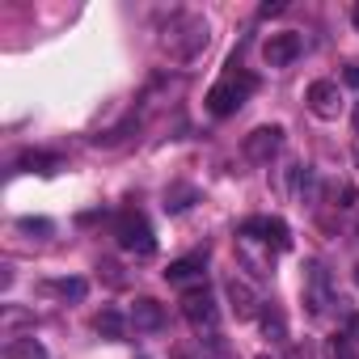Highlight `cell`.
<instances>
[{"label": "cell", "instance_id": "6da1fadb", "mask_svg": "<svg viewBox=\"0 0 359 359\" xmlns=\"http://www.w3.org/2000/svg\"><path fill=\"white\" fill-rule=\"evenodd\" d=\"M258 89V76L254 72H245V68H229L212 89H208V114L212 118H233L245 102H250V93Z\"/></svg>", "mask_w": 359, "mask_h": 359}, {"label": "cell", "instance_id": "7a4b0ae2", "mask_svg": "<svg viewBox=\"0 0 359 359\" xmlns=\"http://www.w3.org/2000/svg\"><path fill=\"white\" fill-rule=\"evenodd\" d=\"M203 47H208V22H203V18H195V13H173V18H169L165 39H161V51H169V60L187 64V60H195Z\"/></svg>", "mask_w": 359, "mask_h": 359}, {"label": "cell", "instance_id": "3957f363", "mask_svg": "<svg viewBox=\"0 0 359 359\" xmlns=\"http://www.w3.org/2000/svg\"><path fill=\"white\" fill-rule=\"evenodd\" d=\"M114 237H118V250L135 254V258H152L156 254V241H152V229L140 212H123L118 224H114Z\"/></svg>", "mask_w": 359, "mask_h": 359}, {"label": "cell", "instance_id": "277c9868", "mask_svg": "<svg viewBox=\"0 0 359 359\" xmlns=\"http://www.w3.org/2000/svg\"><path fill=\"white\" fill-rule=\"evenodd\" d=\"M304 304H309L317 317H325L330 304H334V283H330V271H325L321 262H309V266H304Z\"/></svg>", "mask_w": 359, "mask_h": 359}, {"label": "cell", "instance_id": "5b68a950", "mask_svg": "<svg viewBox=\"0 0 359 359\" xmlns=\"http://www.w3.org/2000/svg\"><path fill=\"white\" fill-rule=\"evenodd\" d=\"M245 156L254 161V165H271L275 156H279V148H283V127H275V123H266V127H254L250 135H245Z\"/></svg>", "mask_w": 359, "mask_h": 359}, {"label": "cell", "instance_id": "8992f818", "mask_svg": "<svg viewBox=\"0 0 359 359\" xmlns=\"http://www.w3.org/2000/svg\"><path fill=\"white\" fill-rule=\"evenodd\" d=\"M182 317H187L195 330H216L220 309H216V300H212L208 287H191V292L182 296Z\"/></svg>", "mask_w": 359, "mask_h": 359}, {"label": "cell", "instance_id": "52a82bcc", "mask_svg": "<svg viewBox=\"0 0 359 359\" xmlns=\"http://www.w3.org/2000/svg\"><path fill=\"white\" fill-rule=\"evenodd\" d=\"M300 51H304V43H300L296 30H279V34H271V39L262 43V60H266L271 68H287V64H296Z\"/></svg>", "mask_w": 359, "mask_h": 359}, {"label": "cell", "instance_id": "ba28073f", "mask_svg": "<svg viewBox=\"0 0 359 359\" xmlns=\"http://www.w3.org/2000/svg\"><path fill=\"white\" fill-rule=\"evenodd\" d=\"M250 237H258L266 250H275V254H283V250H292V233H287V224L279 220V216H258V220H245L241 224Z\"/></svg>", "mask_w": 359, "mask_h": 359}, {"label": "cell", "instance_id": "9c48e42d", "mask_svg": "<svg viewBox=\"0 0 359 359\" xmlns=\"http://www.w3.org/2000/svg\"><path fill=\"white\" fill-rule=\"evenodd\" d=\"M304 106H309L317 118H338V110H342V93H338L334 81H313V85L304 89Z\"/></svg>", "mask_w": 359, "mask_h": 359}, {"label": "cell", "instance_id": "30bf717a", "mask_svg": "<svg viewBox=\"0 0 359 359\" xmlns=\"http://www.w3.org/2000/svg\"><path fill=\"white\" fill-rule=\"evenodd\" d=\"M224 292H229V300H233V313L245 321V317H258L262 313V296L241 279V275H229V283H224Z\"/></svg>", "mask_w": 359, "mask_h": 359}, {"label": "cell", "instance_id": "8fae6325", "mask_svg": "<svg viewBox=\"0 0 359 359\" xmlns=\"http://www.w3.org/2000/svg\"><path fill=\"white\" fill-rule=\"evenodd\" d=\"M203 275H208V258H203V254L177 258V262H169V271H165V279H169L173 287H191V283H203Z\"/></svg>", "mask_w": 359, "mask_h": 359}, {"label": "cell", "instance_id": "7c38bea8", "mask_svg": "<svg viewBox=\"0 0 359 359\" xmlns=\"http://www.w3.org/2000/svg\"><path fill=\"white\" fill-rule=\"evenodd\" d=\"M131 325H135L140 334H156V330L165 325V309H161L152 296H140V300L131 304Z\"/></svg>", "mask_w": 359, "mask_h": 359}, {"label": "cell", "instance_id": "4fadbf2b", "mask_svg": "<svg viewBox=\"0 0 359 359\" xmlns=\"http://www.w3.org/2000/svg\"><path fill=\"white\" fill-rule=\"evenodd\" d=\"M127 321H131V317H123L118 309H102V313L93 317V330H97L102 338H123V334H127Z\"/></svg>", "mask_w": 359, "mask_h": 359}, {"label": "cell", "instance_id": "5bb4252c", "mask_svg": "<svg viewBox=\"0 0 359 359\" xmlns=\"http://www.w3.org/2000/svg\"><path fill=\"white\" fill-rule=\"evenodd\" d=\"M5 359H51L47 346L39 338H9L5 342Z\"/></svg>", "mask_w": 359, "mask_h": 359}, {"label": "cell", "instance_id": "9a60e30c", "mask_svg": "<svg viewBox=\"0 0 359 359\" xmlns=\"http://www.w3.org/2000/svg\"><path fill=\"white\" fill-rule=\"evenodd\" d=\"M258 317H262V330H266L271 338H279V342L287 338V321H283V313H279V309H262Z\"/></svg>", "mask_w": 359, "mask_h": 359}, {"label": "cell", "instance_id": "2e32d148", "mask_svg": "<svg viewBox=\"0 0 359 359\" xmlns=\"http://www.w3.org/2000/svg\"><path fill=\"white\" fill-rule=\"evenodd\" d=\"M22 165H26L30 173H34V169H39V173H55V169H60V156H51V152H30V156H22Z\"/></svg>", "mask_w": 359, "mask_h": 359}, {"label": "cell", "instance_id": "e0dca14e", "mask_svg": "<svg viewBox=\"0 0 359 359\" xmlns=\"http://www.w3.org/2000/svg\"><path fill=\"white\" fill-rule=\"evenodd\" d=\"M330 359H359V355H355V342H351L346 334L330 338Z\"/></svg>", "mask_w": 359, "mask_h": 359}, {"label": "cell", "instance_id": "ac0fdd59", "mask_svg": "<svg viewBox=\"0 0 359 359\" xmlns=\"http://www.w3.org/2000/svg\"><path fill=\"white\" fill-rule=\"evenodd\" d=\"M51 292H60V296H72V300H81V296H85V279H55V283H51Z\"/></svg>", "mask_w": 359, "mask_h": 359}, {"label": "cell", "instance_id": "d6986e66", "mask_svg": "<svg viewBox=\"0 0 359 359\" xmlns=\"http://www.w3.org/2000/svg\"><path fill=\"white\" fill-rule=\"evenodd\" d=\"M18 229H22V233H39V237H47V233H51V220H34V216H22V220H18Z\"/></svg>", "mask_w": 359, "mask_h": 359}, {"label": "cell", "instance_id": "ffe728a7", "mask_svg": "<svg viewBox=\"0 0 359 359\" xmlns=\"http://www.w3.org/2000/svg\"><path fill=\"white\" fill-rule=\"evenodd\" d=\"M195 191H173V195H165V212H182V208H191L187 199H191Z\"/></svg>", "mask_w": 359, "mask_h": 359}, {"label": "cell", "instance_id": "44dd1931", "mask_svg": "<svg viewBox=\"0 0 359 359\" xmlns=\"http://www.w3.org/2000/svg\"><path fill=\"white\" fill-rule=\"evenodd\" d=\"M342 81H346L351 89H359V64H355V60H351V64L342 68Z\"/></svg>", "mask_w": 359, "mask_h": 359}, {"label": "cell", "instance_id": "7402d4cb", "mask_svg": "<svg viewBox=\"0 0 359 359\" xmlns=\"http://www.w3.org/2000/svg\"><path fill=\"white\" fill-rule=\"evenodd\" d=\"M346 338H351V342H359V313L346 321Z\"/></svg>", "mask_w": 359, "mask_h": 359}, {"label": "cell", "instance_id": "603a6c76", "mask_svg": "<svg viewBox=\"0 0 359 359\" xmlns=\"http://www.w3.org/2000/svg\"><path fill=\"white\" fill-rule=\"evenodd\" d=\"M351 22H355V30H359V5H355V9H351Z\"/></svg>", "mask_w": 359, "mask_h": 359}, {"label": "cell", "instance_id": "cb8c5ba5", "mask_svg": "<svg viewBox=\"0 0 359 359\" xmlns=\"http://www.w3.org/2000/svg\"><path fill=\"white\" fill-rule=\"evenodd\" d=\"M355 131H359V102H355Z\"/></svg>", "mask_w": 359, "mask_h": 359}, {"label": "cell", "instance_id": "d4e9b609", "mask_svg": "<svg viewBox=\"0 0 359 359\" xmlns=\"http://www.w3.org/2000/svg\"><path fill=\"white\" fill-rule=\"evenodd\" d=\"M355 283H359V266H355Z\"/></svg>", "mask_w": 359, "mask_h": 359}, {"label": "cell", "instance_id": "484cf974", "mask_svg": "<svg viewBox=\"0 0 359 359\" xmlns=\"http://www.w3.org/2000/svg\"><path fill=\"white\" fill-rule=\"evenodd\" d=\"M258 359H271V355H258Z\"/></svg>", "mask_w": 359, "mask_h": 359}]
</instances>
